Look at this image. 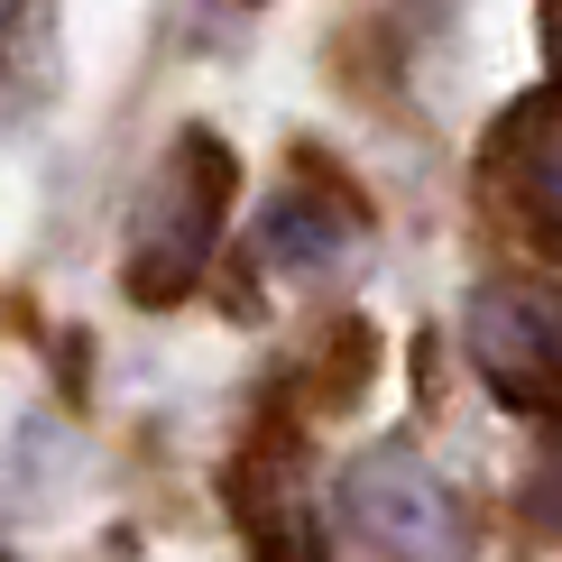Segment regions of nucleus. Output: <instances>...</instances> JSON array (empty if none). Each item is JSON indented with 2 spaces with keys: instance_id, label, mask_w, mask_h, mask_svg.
Returning <instances> with one entry per match:
<instances>
[{
  "instance_id": "nucleus-1",
  "label": "nucleus",
  "mask_w": 562,
  "mask_h": 562,
  "mask_svg": "<svg viewBox=\"0 0 562 562\" xmlns=\"http://www.w3.org/2000/svg\"><path fill=\"white\" fill-rule=\"evenodd\" d=\"M231 194H240L231 148L213 130H184L167 148V167H157V184H148V203H138V231H130V295L138 304H176L203 277V259L222 249Z\"/></svg>"
},
{
  "instance_id": "nucleus-4",
  "label": "nucleus",
  "mask_w": 562,
  "mask_h": 562,
  "mask_svg": "<svg viewBox=\"0 0 562 562\" xmlns=\"http://www.w3.org/2000/svg\"><path fill=\"white\" fill-rule=\"evenodd\" d=\"M488 176L517 203V222L544 240V259H562V83L517 102L498 130H488Z\"/></svg>"
},
{
  "instance_id": "nucleus-3",
  "label": "nucleus",
  "mask_w": 562,
  "mask_h": 562,
  "mask_svg": "<svg viewBox=\"0 0 562 562\" xmlns=\"http://www.w3.org/2000/svg\"><path fill=\"white\" fill-rule=\"evenodd\" d=\"M461 333H471L480 379L498 387L507 406H517V415H553V425H562V295L553 286L498 277V286L471 295Z\"/></svg>"
},
{
  "instance_id": "nucleus-5",
  "label": "nucleus",
  "mask_w": 562,
  "mask_h": 562,
  "mask_svg": "<svg viewBox=\"0 0 562 562\" xmlns=\"http://www.w3.org/2000/svg\"><path fill=\"white\" fill-rule=\"evenodd\" d=\"M526 517L562 544V434L544 442V452H535V471H526Z\"/></svg>"
},
{
  "instance_id": "nucleus-2",
  "label": "nucleus",
  "mask_w": 562,
  "mask_h": 562,
  "mask_svg": "<svg viewBox=\"0 0 562 562\" xmlns=\"http://www.w3.org/2000/svg\"><path fill=\"white\" fill-rule=\"evenodd\" d=\"M341 517L360 544H379L387 562H471V507L461 488L406 442H379L341 471Z\"/></svg>"
},
{
  "instance_id": "nucleus-6",
  "label": "nucleus",
  "mask_w": 562,
  "mask_h": 562,
  "mask_svg": "<svg viewBox=\"0 0 562 562\" xmlns=\"http://www.w3.org/2000/svg\"><path fill=\"white\" fill-rule=\"evenodd\" d=\"M544 65H553V83H562V0H544Z\"/></svg>"
}]
</instances>
